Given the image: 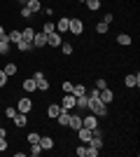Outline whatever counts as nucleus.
Returning <instances> with one entry per match:
<instances>
[{
	"label": "nucleus",
	"instance_id": "obj_1",
	"mask_svg": "<svg viewBox=\"0 0 140 157\" xmlns=\"http://www.w3.org/2000/svg\"><path fill=\"white\" fill-rule=\"evenodd\" d=\"M87 96H89V105H87V110H89V113H93L96 117H105V115H107V103H103V101H100L98 89H93V92H87Z\"/></svg>",
	"mask_w": 140,
	"mask_h": 157
},
{
	"label": "nucleus",
	"instance_id": "obj_2",
	"mask_svg": "<svg viewBox=\"0 0 140 157\" xmlns=\"http://www.w3.org/2000/svg\"><path fill=\"white\" fill-rule=\"evenodd\" d=\"M68 33H73L75 38H80L82 33H84V21H82V19H70V24H68Z\"/></svg>",
	"mask_w": 140,
	"mask_h": 157
},
{
	"label": "nucleus",
	"instance_id": "obj_3",
	"mask_svg": "<svg viewBox=\"0 0 140 157\" xmlns=\"http://www.w3.org/2000/svg\"><path fill=\"white\" fill-rule=\"evenodd\" d=\"M33 80H35V85H38V92H47L49 89V80L45 78V73H35Z\"/></svg>",
	"mask_w": 140,
	"mask_h": 157
},
{
	"label": "nucleus",
	"instance_id": "obj_4",
	"mask_svg": "<svg viewBox=\"0 0 140 157\" xmlns=\"http://www.w3.org/2000/svg\"><path fill=\"white\" fill-rule=\"evenodd\" d=\"M16 110L19 113H31L33 110V101H31L28 96H21L19 101H16Z\"/></svg>",
	"mask_w": 140,
	"mask_h": 157
},
{
	"label": "nucleus",
	"instance_id": "obj_5",
	"mask_svg": "<svg viewBox=\"0 0 140 157\" xmlns=\"http://www.w3.org/2000/svg\"><path fill=\"white\" fill-rule=\"evenodd\" d=\"M82 127H87V129H96V127H98V117H96L93 113L84 115V117H82Z\"/></svg>",
	"mask_w": 140,
	"mask_h": 157
},
{
	"label": "nucleus",
	"instance_id": "obj_6",
	"mask_svg": "<svg viewBox=\"0 0 140 157\" xmlns=\"http://www.w3.org/2000/svg\"><path fill=\"white\" fill-rule=\"evenodd\" d=\"M33 47L35 49H42V47H47V33H35L33 35Z\"/></svg>",
	"mask_w": 140,
	"mask_h": 157
},
{
	"label": "nucleus",
	"instance_id": "obj_7",
	"mask_svg": "<svg viewBox=\"0 0 140 157\" xmlns=\"http://www.w3.org/2000/svg\"><path fill=\"white\" fill-rule=\"evenodd\" d=\"M61 42H63V38H61L59 31H54V33L47 35V45H49V47H61Z\"/></svg>",
	"mask_w": 140,
	"mask_h": 157
},
{
	"label": "nucleus",
	"instance_id": "obj_8",
	"mask_svg": "<svg viewBox=\"0 0 140 157\" xmlns=\"http://www.w3.org/2000/svg\"><path fill=\"white\" fill-rule=\"evenodd\" d=\"M98 96H100V101H103V103H107V105H110V103L114 101V92L110 89V87H105V89H100V92H98Z\"/></svg>",
	"mask_w": 140,
	"mask_h": 157
},
{
	"label": "nucleus",
	"instance_id": "obj_9",
	"mask_svg": "<svg viewBox=\"0 0 140 157\" xmlns=\"http://www.w3.org/2000/svg\"><path fill=\"white\" fill-rule=\"evenodd\" d=\"M26 124H28V113H16V115H14V127H16V129H23Z\"/></svg>",
	"mask_w": 140,
	"mask_h": 157
},
{
	"label": "nucleus",
	"instance_id": "obj_10",
	"mask_svg": "<svg viewBox=\"0 0 140 157\" xmlns=\"http://www.w3.org/2000/svg\"><path fill=\"white\" fill-rule=\"evenodd\" d=\"M61 108L75 110V96H73V94H63V98H61Z\"/></svg>",
	"mask_w": 140,
	"mask_h": 157
},
{
	"label": "nucleus",
	"instance_id": "obj_11",
	"mask_svg": "<svg viewBox=\"0 0 140 157\" xmlns=\"http://www.w3.org/2000/svg\"><path fill=\"white\" fill-rule=\"evenodd\" d=\"M124 85H126L128 89L138 87V85H140V75H138V73H131V75H126V78H124Z\"/></svg>",
	"mask_w": 140,
	"mask_h": 157
},
{
	"label": "nucleus",
	"instance_id": "obj_12",
	"mask_svg": "<svg viewBox=\"0 0 140 157\" xmlns=\"http://www.w3.org/2000/svg\"><path fill=\"white\" fill-rule=\"evenodd\" d=\"M56 122H59V127H68V122H70V110L61 108V113L56 115Z\"/></svg>",
	"mask_w": 140,
	"mask_h": 157
},
{
	"label": "nucleus",
	"instance_id": "obj_13",
	"mask_svg": "<svg viewBox=\"0 0 140 157\" xmlns=\"http://www.w3.org/2000/svg\"><path fill=\"white\" fill-rule=\"evenodd\" d=\"M87 105H89V96H87V94L75 96V108H77V110H87Z\"/></svg>",
	"mask_w": 140,
	"mask_h": 157
},
{
	"label": "nucleus",
	"instance_id": "obj_14",
	"mask_svg": "<svg viewBox=\"0 0 140 157\" xmlns=\"http://www.w3.org/2000/svg\"><path fill=\"white\" fill-rule=\"evenodd\" d=\"M68 127H70L73 131H77L82 127V117L77 115V113H70V122H68Z\"/></svg>",
	"mask_w": 140,
	"mask_h": 157
},
{
	"label": "nucleus",
	"instance_id": "obj_15",
	"mask_svg": "<svg viewBox=\"0 0 140 157\" xmlns=\"http://www.w3.org/2000/svg\"><path fill=\"white\" fill-rule=\"evenodd\" d=\"M68 24H70V19H68V17H61V19L56 21L54 26H56V31H59L61 35H63V33H68Z\"/></svg>",
	"mask_w": 140,
	"mask_h": 157
},
{
	"label": "nucleus",
	"instance_id": "obj_16",
	"mask_svg": "<svg viewBox=\"0 0 140 157\" xmlns=\"http://www.w3.org/2000/svg\"><path fill=\"white\" fill-rule=\"evenodd\" d=\"M7 40H9V45H16V42H21V31H16V28H14V31H9L7 33Z\"/></svg>",
	"mask_w": 140,
	"mask_h": 157
},
{
	"label": "nucleus",
	"instance_id": "obj_17",
	"mask_svg": "<svg viewBox=\"0 0 140 157\" xmlns=\"http://www.w3.org/2000/svg\"><path fill=\"white\" fill-rule=\"evenodd\" d=\"M77 136H80L82 143H89V138H91V129H87V127H80V129H77Z\"/></svg>",
	"mask_w": 140,
	"mask_h": 157
},
{
	"label": "nucleus",
	"instance_id": "obj_18",
	"mask_svg": "<svg viewBox=\"0 0 140 157\" xmlns=\"http://www.w3.org/2000/svg\"><path fill=\"white\" fill-rule=\"evenodd\" d=\"M26 7H28L33 14H38V12L42 10V2H40V0H26Z\"/></svg>",
	"mask_w": 140,
	"mask_h": 157
},
{
	"label": "nucleus",
	"instance_id": "obj_19",
	"mask_svg": "<svg viewBox=\"0 0 140 157\" xmlns=\"http://www.w3.org/2000/svg\"><path fill=\"white\" fill-rule=\"evenodd\" d=\"M40 145H42V150H52L54 148V138L52 136H40Z\"/></svg>",
	"mask_w": 140,
	"mask_h": 157
},
{
	"label": "nucleus",
	"instance_id": "obj_20",
	"mask_svg": "<svg viewBox=\"0 0 140 157\" xmlns=\"http://www.w3.org/2000/svg\"><path fill=\"white\" fill-rule=\"evenodd\" d=\"M9 49H12V45H9V40H7V35L2 40H0V54H2V56H7V54H9Z\"/></svg>",
	"mask_w": 140,
	"mask_h": 157
},
{
	"label": "nucleus",
	"instance_id": "obj_21",
	"mask_svg": "<svg viewBox=\"0 0 140 157\" xmlns=\"http://www.w3.org/2000/svg\"><path fill=\"white\" fill-rule=\"evenodd\" d=\"M61 113V105L59 103H52L49 108H47V117H52V120H56V115Z\"/></svg>",
	"mask_w": 140,
	"mask_h": 157
},
{
	"label": "nucleus",
	"instance_id": "obj_22",
	"mask_svg": "<svg viewBox=\"0 0 140 157\" xmlns=\"http://www.w3.org/2000/svg\"><path fill=\"white\" fill-rule=\"evenodd\" d=\"M35 33H38V31H35V28L26 26V28H23V31H21V38H23V40H28V42H33V35H35Z\"/></svg>",
	"mask_w": 140,
	"mask_h": 157
},
{
	"label": "nucleus",
	"instance_id": "obj_23",
	"mask_svg": "<svg viewBox=\"0 0 140 157\" xmlns=\"http://www.w3.org/2000/svg\"><path fill=\"white\" fill-rule=\"evenodd\" d=\"M16 49H19V52H31V49H35V47H33V42L21 40V42H16Z\"/></svg>",
	"mask_w": 140,
	"mask_h": 157
},
{
	"label": "nucleus",
	"instance_id": "obj_24",
	"mask_svg": "<svg viewBox=\"0 0 140 157\" xmlns=\"http://www.w3.org/2000/svg\"><path fill=\"white\" fill-rule=\"evenodd\" d=\"M23 89H26V92H38L35 80H33V78H26V80H23Z\"/></svg>",
	"mask_w": 140,
	"mask_h": 157
},
{
	"label": "nucleus",
	"instance_id": "obj_25",
	"mask_svg": "<svg viewBox=\"0 0 140 157\" xmlns=\"http://www.w3.org/2000/svg\"><path fill=\"white\" fill-rule=\"evenodd\" d=\"M2 71H5V75L9 78V75H16V71H19V66H16V63H7L5 68H2Z\"/></svg>",
	"mask_w": 140,
	"mask_h": 157
},
{
	"label": "nucleus",
	"instance_id": "obj_26",
	"mask_svg": "<svg viewBox=\"0 0 140 157\" xmlns=\"http://www.w3.org/2000/svg\"><path fill=\"white\" fill-rule=\"evenodd\" d=\"M70 94H73V96H80V94H87V87L82 85V82H80V85H73V92H70Z\"/></svg>",
	"mask_w": 140,
	"mask_h": 157
},
{
	"label": "nucleus",
	"instance_id": "obj_27",
	"mask_svg": "<svg viewBox=\"0 0 140 157\" xmlns=\"http://www.w3.org/2000/svg\"><path fill=\"white\" fill-rule=\"evenodd\" d=\"M117 42H119V45H131V35H126V33H119V35H117Z\"/></svg>",
	"mask_w": 140,
	"mask_h": 157
},
{
	"label": "nucleus",
	"instance_id": "obj_28",
	"mask_svg": "<svg viewBox=\"0 0 140 157\" xmlns=\"http://www.w3.org/2000/svg\"><path fill=\"white\" fill-rule=\"evenodd\" d=\"M54 31H56L54 21H45V24H42V33H47V35H49V33H54Z\"/></svg>",
	"mask_w": 140,
	"mask_h": 157
},
{
	"label": "nucleus",
	"instance_id": "obj_29",
	"mask_svg": "<svg viewBox=\"0 0 140 157\" xmlns=\"http://www.w3.org/2000/svg\"><path fill=\"white\" fill-rule=\"evenodd\" d=\"M61 49H63V54H66V56H70V54L75 52V47L70 45V42H61Z\"/></svg>",
	"mask_w": 140,
	"mask_h": 157
},
{
	"label": "nucleus",
	"instance_id": "obj_30",
	"mask_svg": "<svg viewBox=\"0 0 140 157\" xmlns=\"http://www.w3.org/2000/svg\"><path fill=\"white\" fill-rule=\"evenodd\" d=\"M107 28H110V24H105V21H98V24H96V33H100V35L107 33Z\"/></svg>",
	"mask_w": 140,
	"mask_h": 157
},
{
	"label": "nucleus",
	"instance_id": "obj_31",
	"mask_svg": "<svg viewBox=\"0 0 140 157\" xmlns=\"http://www.w3.org/2000/svg\"><path fill=\"white\" fill-rule=\"evenodd\" d=\"M87 7L91 10V12H98V7H100V0H87Z\"/></svg>",
	"mask_w": 140,
	"mask_h": 157
},
{
	"label": "nucleus",
	"instance_id": "obj_32",
	"mask_svg": "<svg viewBox=\"0 0 140 157\" xmlns=\"http://www.w3.org/2000/svg\"><path fill=\"white\" fill-rule=\"evenodd\" d=\"M16 113H19V110H16V105H14V108H12V105H9V108H5V117L14 120V115H16Z\"/></svg>",
	"mask_w": 140,
	"mask_h": 157
},
{
	"label": "nucleus",
	"instance_id": "obj_33",
	"mask_svg": "<svg viewBox=\"0 0 140 157\" xmlns=\"http://www.w3.org/2000/svg\"><path fill=\"white\" fill-rule=\"evenodd\" d=\"M31 155H42V145L40 143H31Z\"/></svg>",
	"mask_w": 140,
	"mask_h": 157
},
{
	"label": "nucleus",
	"instance_id": "obj_34",
	"mask_svg": "<svg viewBox=\"0 0 140 157\" xmlns=\"http://www.w3.org/2000/svg\"><path fill=\"white\" fill-rule=\"evenodd\" d=\"M28 143H40V134H38V131H31V134H28Z\"/></svg>",
	"mask_w": 140,
	"mask_h": 157
},
{
	"label": "nucleus",
	"instance_id": "obj_35",
	"mask_svg": "<svg viewBox=\"0 0 140 157\" xmlns=\"http://www.w3.org/2000/svg\"><path fill=\"white\" fill-rule=\"evenodd\" d=\"M77 157H87V143H82V145H77Z\"/></svg>",
	"mask_w": 140,
	"mask_h": 157
},
{
	"label": "nucleus",
	"instance_id": "obj_36",
	"mask_svg": "<svg viewBox=\"0 0 140 157\" xmlns=\"http://www.w3.org/2000/svg\"><path fill=\"white\" fill-rule=\"evenodd\" d=\"M21 17H23V19H31V17H33V12H31L26 5H21Z\"/></svg>",
	"mask_w": 140,
	"mask_h": 157
},
{
	"label": "nucleus",
	"instance_id": "obj_37",
	"mask_svg": "<svg viewBox=\"0 0 140 157\" xmlns=\"http://www.w3.org/2000/svg\"><path fill=\"white\" fill-rule=\"evenodd\" d=\"M105 87H107L105 78H98V80H96V89H98V92H100V89H105Z\"/></svg>",
	"mask_w": 140,
	"mask_h": 157
},
{
	"label": "nucleus",
	"instance_id": "obj_38",
	"mask_svg": "<svg viewBox=\"0 0 140 157\" xmlns=\"http://www.w3.org/2000/svg\"><path fill=\"white\" fill-rule=\"evenodd\" d=\"M7 80H9V78H7V75H5V71L0 68V87H5V85H7Z\"/></svg>",
	"mask_w": 140,
	"mask_h": 157
},
{
	"label": "nucleus",
	"instance_id": "obj_39",
	"mask_svg": "<svg viewBox=\"0 0 140 157\" xmlns=\"http://www.w3.org/2000/svg\"><path fill=\"white\" fill-rule=\"evenodd\" d=\"M100 21H105V24H112V21H114V14H112V12H107V14H105V17H103Z\"/></svg>",
	"mask_w": 140,
	"mask_h": 157
},
{
	"label": "nucleus",
	"instance_id": "obj_40",
	"mask_svg": "<svg viewBox=\"0 0 140 157\" xmlns=\"http://www.w3.org/2000/svg\"><path fill=\"white\" fill-rule=\"evenodd\" d=\"M63 92H66V94L73 92V82H68V80H66V82H63Z\"/></svg>",
	"mask_w": 140,
	"mask_h": 157
},
{
	"label": "nucleus",
	"instance_id": "obj_41",
	"mask_svg": "<svg viewBox=\"0 0 140 157\" xmlns=\"http://www.w3.org/2000/svg\"><path fill=\"white\" fill-rule=\"evenodd\" d=\"M98 152L100 150H93V148H89V145H87V157H98Z\"/></svg>",
	"mask_w": 140,
	"mask_h": 157
},
{
	"label": "nucleus",
	"instance_id": "obj_42",
	"mask_svg": "<svg viewBox=\"0 0 140 157\" xmlns=\"http://www.w3.org/2000/svg\"><path fill=\"white\" fill-rule=\"evenodd\" d=\"M7 150V138H0V152Z\"/></svg>",
	"mask_w": 140,
	"mask_h": 157
},
{
	"label": "nucleus",
	"instance_id": "obj_43",
	"mask_svg": "<svg viewBox=\"0 0 140 157\" xmlns=\"http://www.w3.org/2000/svg\"><path fill=\"white\" fill-rule=\"evenodd\" d=\"M0 138H7V129L2 124H0Z\"/></svg>",
	"mask_w": 140,
	"mask_h": 157
},
{
	"label": "nucleus",
	"instance_id": "obj_44",
	"mask_svg": "<svg viewBox=\"0 0 140 157\" xmlns=\"http://www.w3.org/2000/svg\"><path fill=\"white\" fill-rule=\"evenodd\" d=\"M2 38H5V28L0 26V40H2Z\"/></svg>",
	"mask_w": 140,
	"mask_h": 157
},
{
	"label": "nucleus",
	"instance_id": "obj_45",
	"mask_svg": "<svg viewBox=\"0 0 140 157\" xmlns=\"http://www.w3.org/2000/svg\"><path fill=\"white\" fill-rule=\"evenodd\" d=\"M21 5H26V0H21Z\"/></svg>",
	"mask_w": 140,
	"mask_h": 157
},
{
	"label": "nucleus",
	"instance_id": "obj_46",
	"mask_svg": "<svg viewBox=\"0 0 140 157\" xmlns=\"http://www.w3.org/2000/svg\"><path fill=\"white\" fill-rule=\"evenodd\" d=\"M80 2H87V0H80Z\"/></svg>",
	"mask_w": 140,
	"mask_h": 157
},
{
	"label": "nucleus",
	"instance_id": "obj_47",
	"mask_svg": "<svg viewBox=\"0 0 140 157\" xmlns=\"http://www.w3.org/2000/svg\"><path fill=\"white\" fill-rule=\"evenodd\" d=\"M0 124H2V122H0Z\"/></svg>",
	"mask_w": 140,
	"mask_h": 157
}]
</instances>
